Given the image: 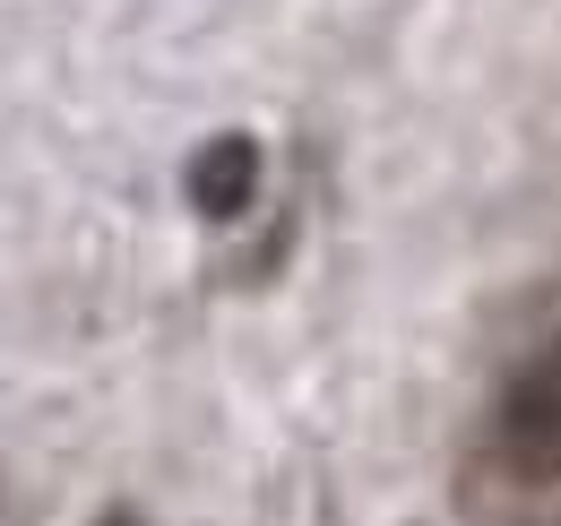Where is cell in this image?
<instances>
[{"mask_svg":"<svg viewBox=\"0 0 561 526\" xmlns=\"http://www.w3.org/2000/svg\"><path fill=\"white\" fill-rule=\"evenodd\" d=\"M449 510L467 526H561V294L484 371L449 449Z\"/></svg>","mask_w":561,"mask_h":526,"instance_id":"cell-1","label":"cell"},{"mask_svg":"<svg viewBox=\"0 0 561 526\" xmlns=\"http://www.w3.org/2000/svg\"><path fill=\"white\" fill-rule=\"evenodd\" d=\"M251 182H260V156H251V138H216L208 156L191 164V198H199L208 216H233V207L251 198Z\"/></svg>","mask_w":561,"mask_h":526,"instance_id":"cell-2","label":"cell"}]
</instances>
